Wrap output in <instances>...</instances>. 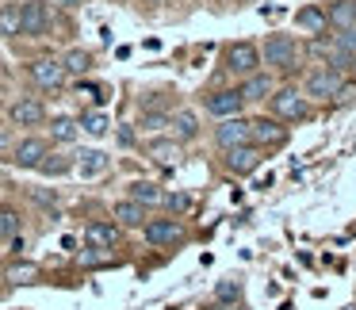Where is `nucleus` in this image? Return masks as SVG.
<instances>
[{"label": "nucleus", "mask_w": 356, "mask_h": 310, "mask_svg": "<svg viewBox=\"0 0 356 310\" xmlns=\"http://www.w3.org/2000/svg\"><path fill=\"white\" fill-rule=\"evenodd\" d=\"M62 4H81V0H62Z\"/></svg>", "instance_id": "obj_37"}, {"label": "nucleus", "mask_w": 356, "mask_h": 310, "mask_svg": "<svg viewBox=\"0 0 356 310\" xmlns=\"http://www.w3.org/2000/svg\"><path fill=\"white\" fill-rule=\"evenodd\" d=\"M81 138V127L73 115H54L50 119V142L54 146H73V142Z\"/></svg>", "instance_id": "obj_20"}, {"label": "nucleus", "mask_w": 356, "mask_h": 310, "mask_svg": "<svg viewBox=\"0 0 356 310\" xmlns=\"http://www.w3.org/2000/svg\"><path fill=\"white\" fill-rule=\"evenodd\" d=\"M348 70H353V77H356V58H353V65H348Z\"/></svg>", "instance_id": "obj_36"}, {"label": "nucleus", "mask_w": 356, "mask_h": 310, "mask_svg": "<svg viewBox=\"0 0 356 310\" xmlns=\"http://www.w3.org/2000/svg\"><path fill=\"white\" fill-rule=\"evenodd\" d=\"M19 35V4H0V39Z\"/></svg>", "instance_id": "obj_28"}, {"label": "nucleus", "mask_w": 356, "mask_h": 310, "mask_svg": "<svg viewBox=\"0 0 356 310\" xmlns=\"http://www.w3.org/2000/svg\"><path fill=\"white\" fill-rule=\"evenodd\" d=\"M4 276H8L12 284H35V276H39V264L16 261V264H8V272H4Z\"/></svg>", "instance_id": "obj_29"}, {"label": "nucleus", "mask_w": 356, "mask_h": 310, "mask_svg": "<svg viewBox=\"0 0 356 310\" xmlns=\"http://www.w3.org/2000/svg\"><path fill=\"white\" fill-rule=\"evenodd\" d=\"M268 100H272V119H280V123H307V119H314V108H310V100L299 88H276Z\"/></svg>", "instance_id": "obj_2"}, {"label": "nucleus", "mask_w": 356, "mask_h": 310, "mask_svg": "<svg viewBox=\"0 0 356 310\" xmlns=\"http://www.w3.org/2000/svg\"><path fill=\"white\" fill-rule=\"evenodd\" d=\"M226 172L230 177H249V172H257V165L264 161V149H257L253 142H245V146H234V149H226Z\"/></svg>", "instance_id": "obj_11"}, {"label": "nucleus", "mask_w": 356, "mask_h": 310, "mask_svg": "<svg viewBox=\"0 0 356 310\" xmlns=\"http://www.w3.org/2000/svg\"><path fill=\"white\" fill-rule=\"evenodd\" d=\"M310 50H314L318 58H325V62H330V54H333V35H330V39H322V35H318V39L310 42Z\"/></svg>", "instance_id": "obj_33"}, {"label": "nucleus", "mask_w": 356, "mask_h": 310, "mask_svg": "<svg viewBox=\"0 0 356 310\" xmlns=\"http://www.w3.org/2000/svg\"><path fill=\"white\" fill-rule=\"evenodd\" d=\"M146 154L154 157L157 165H177L180 161V142L177 138H149L146 142Z\"/></svg>", "instance_id": "obj_24"}, {"label": "nucleus", "mask_w": 356, "mask_h": 310, "mask_svg": "<svg viewBox=\"0 0 356 310\" xmlns=\"http://www.w3.org/2000/svg\"><path fill=\"white\" fill-rule=\"evenodd\" d=\"M8 146V131H4V127H0V149Z\"/></svg>", "instance_id": "obj_35"}, {"label": "nucleus", "mask_w": 356, "mask_h": 310, "mask_svg": "<svg viewBox=\"0 0 356 310\" xmlns=\"http://www.w3.org/2000/svg\"><path fill=\"white\" fill-rule=\"evenodd\" d=\"M62 70H65V77H85V73L92 70V54H88V50H81V47L65 50Z\"/></svg>", "instance_id": "obj_25"}, {"label": "nucleus", "mask_w": 356, "mask_h": 310, "mask_svg": "<svg viewBox=\"0 0 356 310\" xmlns=\"http://www.w3.org/2000/svg\"><path fill=\"white\" fill-rule=\"evenodd\" d=\"M222 65H226V73L230 77H241L245 81L249 73H257L261 70V47H253V42H230L226 47V54H222Z\"/></svg>", "instance_id": "obj_5"}, {"label": "nucleus", "mask_w": 356, "mask_h": 310, "mask_svg": "<svg viewBox=\"0 0 356 310\" xmlns=\"http://www.w3.org/2000/svg\"><path fill=\"white\" fill-rule=\"evenodd\" d=\"M54 31V12L47 0H24L19 4V35L24 39H47Z\"/></svg>", "instance_id": "obj_3"}, {"label": "nucleus", "mask_w": 356, "mask_h": 310, "mask_svg": "<svg viewBox=\"0 0 356 310\" xmlns=\"http://www.w3.org/2000/svg\"><path fill=\"white\" fill-rule=\"evenodd\" d=\"M142 238L154 249H177V245H184L188 234H184V226H180V218H146Z\"/></svg>", "instance_id": "obj_6"}, {"label": "nucleus", "mask_w": 356, "mask_h": 310, "mask_svg": "<svg viewBox=\"0 0 356 310\" xmlns=\"http://www.w3.org/2000/svg\"><path fill=\"white\" fill-rule=\"evenodd\" d=\"M0 111H4V100H0Z\"/></svg>", "instance_id": "obj_39"}, {"label": "nucleus", "mask_w": 356, "mask_h": 310, "mask_svg": "<svg viewBox=\"0 0 356 310\" xmlns=\"http://www.w3.org/2000/svg\"><path fill=\"white\" fill-rule=\"evenodd\" d=\"M249 142V119L245 115H234V119H218L215 127V146L222 149H234V146H245Z\"/></svg>", "instance_id": "obj_12"}, {"label": "nucleus", "mask_w": 356, "mask_h": 310, "mask_svg": "<svg viewBox=\"0 0 356 310\" xmlns=\"http://www.w3.org/2000/svg\"><path fill=\"white\" fill-rule=\"evenodd\" d=\"M249 142L257 149H280L287 142V127L280 119H249Z\"/></svg>", "instance_id": "obj_9"}, {"label": "nucleus", "mask_w": 356, "mask_h": 310, "mask_svg": "<svg viewBox=\"0 0 356 310\" xmlns=\"http://www.w3.org/2000/svg\"><path fill=\"white\" fill-rule=\"evenodd\" d=\"M35 172H42V177H65V172H73V157L70 154H47Z\"/></svg>", "instance_id": "obj_27"}, {"label": "nucleus", "mask_w": 356, "mask_h": 310, "mask_svg": "<svg viewBox=\"0 0 356 310\" xmlns=\"http://www.w3.org/2000/svg\"><path fill=\"white\" fill-rule=\"evenodd\" d=\"M146 4H165V0H146Z\"/></svg>", "instance_id": "obj_38"}, {"label": "nucleus", "mask_w": 356, "mask_h": 310, "mask_svg": "<svg viewBox=\"0 0 356 310\" xmlns=\"http://www.w3.org/2000/svg\"><path fill=\"white\" fill-rule=\"evenodd\" d=\"M345 85V70H333V65H314L302 81V96L307 100H333V92Z\"/></svg>", "instance_id": "obj_4"}, {"label": "nucleus", "mask_w": 356, "mask_h": 310, "mask_svg": "<svg viewBox=\"0 0 356 310\" xmlns=\"http://www.w3.org/2000/svg\"><path fill=\"white\" fill-rule=\"evenodd\" d=\"M333 104H341V108H348V104H356V81H353V85H341L337 92H333Z\"/></svg>", "instance_id": "obj_32"}, {"label": "nucleus", "mask_w": 356, "mask_h": 310, "mask_svg": "<svg viewBox=\"0 0 356 310\" xmlns=\"http://www.w3.org/2000/svg\"><path fill=\"white\" fill-rule=\"evenodd\" d=\"M127 199H134L138 207H161V199H165V192H161V184H154V180H131L127 184Z\"/></svg>", "instance_id": "obj_17"}, {"label": "nucleus", "mask_w": 356, "mask_h": 310, "mask_svg": "<svg viewBox=\"0 0 356 310\" xmlns=\"http://www.w3.org/2000/svg\"><path fill=\"white\" fill-rule=\"evenodd\" d=\"M19 230H24V215L12 203H0V241L19 238Z\"/></svg>", "instance_id": "obj_26"}, {"label": "nucleus", "mask_w": 356, "mask_h": 310, "mask_svg": "<svg viewBox=\"0 0 356 310\" xmlns=\"http://www.w3.org/2000/svg\"><path fill=\"white\" fill-rule=\"evenodd\" d=\"M203 111L215 115V119H234V115L245 111V100H241L238 88H215V92L203 96Z\"/></svg>", "instance_id": "obj_7"}, {"label": "nucleus", "mask_w": 356, "mask_h": 310, "mask_svg": "<svg viewBox=\"0 0 356 310\" xmlns=\"http://www.w3.org/2000/svg\"><path fill=\"white\" fill-rule=\"evenodd\" d=\"M146 207H138L134 199H119L115 207H111V222L119 226V230H142L146 226Z\"/></svg>", "instance_id": "obj_15"}, {"label": "nucleus", "mask_w": 356, "mask_h": 310, "mask_svg": "<svg viewBox=\"0 0 356 310\" xmlns=\"http://www.w3.org/2000/svg\"><path fill=\"white\" fill-rule=\"evenodd\" d=\"M299 58H302V47L291 39V35H268V39H264L261 65H268V70L291 73V70H299Z\"/></svg>", "instance_id": "obj_1"}, {"label": "nucleus", "mask_w": 356, "mask_h": 310, "mask_svg": "<svg viewBox=\"0 0 356 310\" xmlns=\"http://www.w3.org/2000/svg\"><path fill=\"white\" fill-rule=\"evenodd\" d=\"M47 154H50V142L39 138V134H27V138H19L16 146H12V157H8V161L16 165V169H39Z\"/></svg>", "instance_id": "obj_8"}, {"label": "nucleus", "mask_w": 356, "mask_h": 310, "mask_svg": "<svg viewBox=\"0 0 356 310\" xmlns=\"http://www.w3.org/2000/svg\"><path fill=\"white\" fill-rule=\"evenodd\" d=\"M77 127H81V134H92V138H104V134L111 131V119H108V111L88 108V111H81V115H77Z\"/></svg>", "instance_id": "obj_22"}, {"label": "nucleus", "mask_w": 356, "mask_h": 310, "mask_svg": "<svg viewBox=\"0 0 356 310\" xmlns=\"http://www.w3.org/2000/svg\"><path fill=\"white\" fill-rule=\"evenodd\" d=\"M8 119L16 127H42L47 123V104H42L39 96H19L8 108Z\"/></svg>", "instance_id": "obj_13"}, {"label": "nucleus", "mask_w": 356, "mask_h": 310, "mask_svg": "<svg viewBox=\"0 0 356 310\" xmlns=\"http://www.w3.org/2000/svg\"><path fill=\"white\" fill-rule=\"evenodd\" d=\"M73 169H77L81 177H100V172L108 169V154H104V149H77V154H73Z\"/></svg>", "instance_id": "obj_18"}, {"label": "nucleus", "mask_w": 356, "mask_h": 310, "mask_svg": "<svg viewBox=\"0 0 356 310\" xmlns=\"http://www.w3.org/2000/svg\"><path fill=\"white\" fill-rule=\"evenodd\" d=\"M325 24L333 31H345V27H356V0H333L325 8Z\"/></svg>", "instance_id": "obj_19"}, {"label": "nucleus", "mask_w": 356, "mask_h": 310, "mask_svg": "<svg viewBox=\"0 0 356 310\" xmlns=\"http://www.w3.org/2000/svg\"><path fill=\"white\" fill-rule=\"evenodd\" d=\"M27 73H31V81L42 88V92H58V88L65 85L62 58H35V62L27 65Z\"/></svg>", "instance_id": "obj_10"}, {"label": "nucleus", "mask_w": 356, "mask_h": 310, "mask_svg": "<svg viewBox=\"0 0 356 310\" xmlns=\"http://www.w3.org/2000/svg\"><path fill=\"white\" fill-rule=\"evenodd\" d=\"M295 27L299 31H307V35H325V8H318V4H307V8H299L295 12Z\"/></svg>", "instance_id": "obj_21"}, {"label": "nucleus", "mask_w": 356, "mask_h": 310, "mask_svg": "<svg viewBox=\"0 0 356 310\" xmlns=\"http://www.w3.org/2000/svg\"><path fill=\"white\" fill-rule=\"evenodd\" d=\"M169 127L177 131V142H192L195 134H200V115L188 111V108H180V111H172V115H169Z\"/></svg>", "instance_id": "obj_23"}, {"label": "nucleus", "mask_w": 356, "mask_h": 310, "mask_svg": "<svg viewBox=\"0 0 356 310\" xmlns=\"http://www.w3.org/2000/svg\"><path fill=\"white\" fill-rule=\"evenodd\" d=\"M138 127L142 131H161V127H169V115H165V111H142Z\"/></svg>", "instance_id": "obj_31"}, {"label": "nucleus", "mask_w": 356, "mask_h": 310, "mask_svg": "<svg viewBox=\"0 0 356 310\" xmlns=\"http://www.w3.org/2000/svg\"><path fill=\"white\" fill-rule=\"evenodd\" d=\"M119 238H123V230H119L111 218H92V222L85 226V241L92 249H100V253H104V249H115Z\"/></svg>", "instance_id": "obj_14"}, {"label": "nucleus", "mask_w": 356, "mask_h": 310, "mask_svg": "<svg viewBox=\"0 0 356 310\" xmlns=\"http://www.w3.org/2000/svg\"><path fill=\"white\" fill-rule=\"evenodd\" d=\"M161 207H169V215L180 218V215H188V211H192V195H184V192H165Z\"/></svg>", "instance_id": "obj_30"}, {"label": "nucleus", "mask_w": 356, "mask_h": 310, "mask_svg": "<svg viewBox=\"0 0 356 310\" xmlns=\"http://www.w3.org/2000/svg\"><path fill=\"white\" fill-rule=\"evenodd\" d=\"M238 92H241V100H245V104H257V100H264V96L276 92V81H272V73H261V70H257V73H249V77L241 81Z\"/></svg>", "instance_id": "obj_16"}, {"label": "nucleus", "mask_w": 356, "mask_h": 310, "mask_svg": "<svg viewBox=\"0 0 356 310\" xmlns=\"http://www.w3.org/2000/svg\"><path fill=\"white\" fill-rule=\"evenodd\" d=\"M81 264H88V268H96V264H104V256H100V249H92L88 245L85 253H81Z\"/></svg>", "instance_id": "obj_34"}]
</instances>
